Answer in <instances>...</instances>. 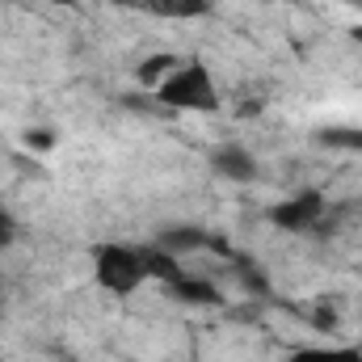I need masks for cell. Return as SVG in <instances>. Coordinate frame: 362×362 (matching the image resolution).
I'll return each instance as SVG.
<instances>
[{
    "label": "cell",
    "instance_id": "1",
    "mask_svg": "<svg viewBox=\"0 0 362 362\" xmlns=\"http://www.w3.org/2000/svg\"><path fill=\"white\" fill-rule=\"evenodd\" d=\"M156 105L160 110H198V114H215L219 110V93L206 72L202 59H181L169 72L165 85H156Z\"/></svg>",
    "mask_w": 362,
    "mask_h": 362
},
{
    "label": "cell",
    "instance_id": "2",
    "mask_svg": "<svg viewBox=\"0 0 362 362\" xmlns=\"http://www.w3.org/2000/svg\"><path fill=\"white\" fill-rule=\"evenodd\" d=\"M93 270H97V282L114 295H131L148 270H144V253L135 245H101L97 257H93Z\"/></svg>",
    "mask_w": 362,
    "mask_h": 362
},
{
    "label": "cell",
    "instance_id": "3",
    "mask_svg": "<svg viewBox=\"0 0 362 362\" xmlns=\"http://www.w3.org/2000/svg\"><path fill=\"white\" fill-rule=\"evenodd\" d=\"M320 215H325V198H320L316 189H303V194L278 202V206L270 211V219L278 223V228H286V232H308V228L320 223Z\"/></svg>",
    "mask_w": 362,
    "mask_h": 362
},
{
    "label": "cell",
    "instance_id": "4",
    "mask_svg": "<svg viewBox=\"0 0 362 362\" xmlns=\"http://www.w3.org/2000/svg\"><path fill=\"white\" fill-rule=\"evenodd\" d=\"M165 291L181 299V303H194V308H219L223 303V295L215 291V282H202V278H194V274L177 270L169 282H165Z\"/></svg>",
    "mask_w": 362,
    "mask_h": 362
},
{
    "label": "cell",
    "instance_id": "5",
    "mask_svg": "<svg viewBox=\"0 0 362 362\" xmlns=\"http://www.w3.org/2000/svg\"><path fill=\"white\" fill-rule=\"evenodd\" d=\"M211 165H215L219 177H228V181H253L257 177V160H253L249 148H240V144H223V148H215Z\"/></svg>",
    "mask_w": 362,
    "mask_h": 362
},
{
    "label": "cell",
    "instance_id": "6",
    "mask_svg": "<svg viewBox=\"0 0 362 362\" xmlns=\"http://www.w3.org/2000/svg\"><path fill=\"white\" fill-rule=\"evenodd\" d=\"M211 240V232H202V228H169V232H160V249L165 253H173V257H181V253H194V249H202Z\"/></svg>",
    "mask_w": 362,
    "mask_h": 362
},
{
    "label": "cell",
    "instance_id": "7",
    "mask_svg": "<svg viewBox=\"0 0 362 362\" xmlns=\"http://www.w3.org/2000/svg\"><path fill=\"white\" fill-rule=\"evenodd\" d=\"M139 253H144V270H148V278H156V282H169V278L181 270L177 257L165 253L160 245H139Z\"/></svg>",
    "mask_w": 362,
    "mask_h": 362
},
{
    "label": "cell",
    "instance_id": "8",
    "mask_svg": "<svg viewBox=\"0 0 362 362\" xmlns=\"http://www.w3.org/2000/svg\"><path fill=\"white\" fill-rule=\"evenodd\" d=\"M144 8L156 17H202L211 0H144Z\"/></svg>",
    "mask_w": 362,
    "mask_h": 362
},
{
    "label": "cell",
    "instance_id": "9",
    "mask_svg": "<svg viewBox=\"0 0 362 362\" xmlns=\"http://www.w3.org/2000/svg\"><path fill=\"white\" fill-rule=\"evenodd\" d=\"M316 139L325 148H337V152H362V131L358 127H325L316 131Z\"/></svg>",
    "mask_w": 362,
    "mask_h": 362
},
{
    "label": "cell",
    "instance_id": "10",
    "mask_svg": "<svg viewBox=\"0 0 362 362\" xmlns=\"http://www.w3.org/2000/svg\"><path fill=\"white\" fill-rule=\"evenodd\" d=\"M177 64H181L177 55H152L148 64H139V85H144V89L165 85V81H169V72H173Z\"/></svg>",
    "mask_w": 362,
    "mask_h": 362
},
{
    "label": "cell",
    "instance_id": "11",
    "mask_svg": "<svg viewBox=\"0 0 362 362\" xmlns=\"http://www.w3.org/2000/svg\"><path fill=\"white\" fill-rule=\"evenodd\" d=\"M286 362H362V350H295Z\"/></svg>",
    "mask_w": 362,
    "mask_h": 362
},
{
    "label": "cell",
    "instance_id": "12",
    "mask_svg": "<svg viewBox=\"0 0 362 362\" xmlns=\"http://www.w3.org/2000/svg\"><path fill=\"white\" fill-rule=\"evenodd\" d=\"M25 144H30L34 152H51V148H55V135H51V131H25Z\"/></svg>",
    "mask_w": 362,
    "mask_h": 362
},
{
    "label": "cell",
    "instance_id": "13",
    "mask_svg": "<svg viewBox=\"0 0 362 362\" xmlns=\"http://www.w3.org/2000/svg\"><path fill=\"white\" fill-rule=\"evenodd\" d=\"M13 236H17V223H13V215H4V211H0V253L13 245Z\"/></svg>",
    "mask_w": 362,
    "mask_h": 362
},
{
    "label": "cell",
    "instance_id": "14",
    "mask_svg": "<svg viewBox=\"0 0 362 362\" xmlns=\"http://www.w3.org/2000/svg\"><path fill=\"white\" fill-rule=\"evenodd\" d=\"M236 266H240V274L249 278V286H253V291H266V278H262L257 266H249V262H236Z\"/></svg>",
    "mask_w": 362,
    "mask_h": 362
},
{
    "label": "cell",
    "instance_id": "15",
    "mask_svg": "<svg viewBox=\"0 0 362 362\" xmlns=\"http://www.w3.org/2000/svg\"><path fill=\"white\" fill-rule=\"evenodd\" d=\"M312 325H320V329H333V312H329V308H312Z\"/></svg>",
    "mask_w": 362,
    "mask_h": 362
},
{
    "label": "cell",
    "instance_id": "16",
    "mask_svg": "<svg viewBox=\"0 0 362 362\" xmlns=\"http://www.w3.org/2000/svg\"><path fill=\"white\" fill-rule=\"evenodd\" d=\"M114 4H127V8H135V4H144V0H114Z\"/></svg>",
    "mask_w": 362,
    "mask_h": 362
},
{
    "label": "cell",
    "instance_id": "17",
    "mask_svg": "<svg viewBox=\"0 0 362 362\" xmlns=\"http://www.w3.org/2000/svg\"><path fill=\"white\" fill-rule=\"evenodd\" d=\"M47 4H64V8H72V4H76V0H47Z\"/></svg>",
    "mask_w": 362,
    "mask_h": 362
},
{
    "label": "cell",
    "instance_id": "18",
    "mask_svg": "<svg viewBox=\"0 0 362 362\" xmlns=\"http://www.w3.org/2000/svg\"><path fill=\"white\" fill-rule=\"evenodd\" d=\"M350 38H358V42H362V25H358V30H350Z\"/></svg>",
    "mask_w": 362,
    "mask_h": 362
},
{
    "label": "cell",
    "instance_id": "19",
    "mask_svg": "<svg viewBox=\"0 0 362 362\" xmlns=\"http://www.w3.org/2000/svg\"><path fill=\"white\" fill-rule=\"evenodd\" d=\"M358 4H362V0H358Z\"/></svg>",
    "mask_w": 362,
    "mask_h": 362
},
{
    "label": "cell",
    "instance_id": "20",
    "mask_svg": "<svg viewBox=\"0 0 362 362\" xmlns=\"http://www.w3.org/2000/svg\"><path fill=\"white\" fill-rule=\"evenodd\" d=\"M0 362H4V358H0Z\"/></svg>",
    "mask_w": 362,
    "mask_h": 362
}]
</instances>
